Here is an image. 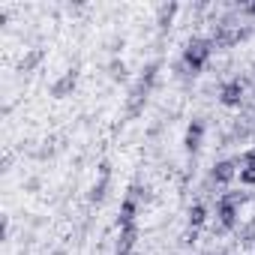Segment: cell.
<instances>
[{
    "mask_svg": "<svg viewBox=\"0 0 255 255\" xmlns=\"http://www.w3.org/2000/svg\"><path fill=\"white\" fill-rule=\"evenodd\" d=\"M210 51H213V42H210V39H189V45H186V51H183V66H186L192 75L201 72L204 63H207V57H210Z\"/></svg>",
    "mask_w": 255,
    "mask_h": 255,
    "instance_id": "1",
    "label": "cell"
},
{
    "mask_svg": "<svg viewBox=\"0 0 255 255\" xmlns=\"http://www.w3.org/2000/svg\"><path fill=\"white\" fill-rule=\"evenodd\" d=\"M141 195H144V192H141L138 186H129V192H126V198H123V204H120V216H117L120 228L135 225V213H138V198H141Z\"/></svg>",
    "mask_w": 255,
    "mask_h": 255,
    "instance_id": "2",
    "label": "cell"
},
{
    "mask_svg": "<svg viewBox=\"0 0 255 255\" xmlns=\"http://www.w3.org/2000/svg\"><path fill=\"white\" fill-rule=\"evenodd\" d=\"M75 84H78V72H75V69H66V72L51 84V96H54V99H63V96H69V93L75 90Z\"/></svg>",
    "mask_w": 255,
    "mask_h": 255,
    "instance_id": "3",
    "label": "cell"
},
{
    "mask_svg": "<svg viewBox=\"0 0 255 255\" xmlns=\"http://www.w3.org/2000/svg\"><path fill=\"white\" fill-rule=\"evenodd\" d=\"M219 102L228 105V108H237L243 102V84L240 81H225L222 90H219Z\"/></svg>",
    "mask_w": 255,
    "mask_h": 255,
    "instance_id": "4",
    "label": "cell"
},
{
    "mask_svg": "<svg viewBox=\"0 0 255 255\" xmlns=\"http://www.w3.org/2000/svg\"><path fill=\"white\" fill-rule=\"evenodd\" d=\"M135 240H138V228H135V225L120 228V237H117V255H129L132 246H135Z\"/></svg>",
    "mask_w": 255,
    "mask_h": 255,
    "instance_id": "5",
    "label": "cell"
},
{
    "mask_svg": "<svg viewBox=\"0 0 255 255\" xmlns=\"http://www.w3.org/2000/svg\"><path fill=\"white\" fill-rule=\"evenodd\" d=\"M234 174H237V165H234L231 159H222V162H216V165H213L210 180H213V183H228Z\"/></svg>",
    "mask_w": 255,
    "mask_h": 255,
    "instance_id": "6",
    "label": "cell"
},
{
    "mask_svg": "<svg viewBox=\"0 0 255 255\" xmlns=\"http://www.w3.org/2000/svg\"><path fill=\"white\" fill-rule=\"evenodd\" d=\"M201 135H204V123L201 120H192L189 123V129H186V150L195 153L201 147Z\"/></svg>",
    "mask_w": 255,
    "mask_h": 255,
    "instance_id": "7",
    "label": "cell"
},
{
    "mask_svg": "<svg viewBox=\"0 0 255 255\" xmlns=\"http://www.w3.org/2000/svg\"><path fill=\"white\" fill-rule=\"evenodd\" d=\"M108 183H111V177H99V180L93 183V189H90V201H93V204L105 201V195H108Z\"/></svg>",
    "mask_w": 255,
    "mask_h": 255,
    "instance_id": "8",
    "label": "cell"
},
{
    "mask_svg": "<svg viewBox=\"0 0 255 255\" xmlns=\"http://www.w3.org/2000/svg\"><path fill=\"white\" fill-rule=\"evenodd\" d=\"M204 219H207V210H204L201 204H192V207H189V225H192V228H201Z\"/></svg>",
    "mask_w": 255,
    "mask_h": 255,
    "instance_id": "9",
    "label": "cell"
},
{
    "mask_svg": "<svg viewBox=\"0 0 255 255\" xmlns=\"http://www.w3.org/2000/svg\"><path fill=\"white\" fill-rule=\"evenodd\" d=\"M156 72H159V63H147V66H144V75H141V81H138V84L150 90V87H153V81H156Z\"/></svg>",
    "mask_w": 255,
    "mask_h": 255,
    "instance_id": "10",
    "label": "cell"
},
{
    "mask_svg": "<svg viewBox=\"0 0 255 255\" xmlns=\"http://www.w3.org/2000/svg\"><path fill=\"white\" fill-rule=\"evenodd\" d=\"M39 63H42V51H30V54L18 63V69H21V72H30V69H33V66H39Z\"/></svg>",
    "mask_w": 255,
    "mask_h": 255,
    "instance_id": "11",
    "label": "cell"
},
{
    "mask_svg": "<svg viewBox=\"0 0 255 255\" xmlns=\"http://www.w3.org/2000/svg\"><path fill=\"white\" fill-rule=\"evenodd\" d=\"M177 12V3H168V6H159V24L165 27L168 21H171V15Z\"/></svg>",
    "mask_w": 255,
    "mask_h": 255,
    "instance_id": "12",
    "label": "cell"
},
{
    "mask_svg": "<svg viewBox=\"0 0 255 255\" xmlns=\"http://www.w3.org/2000/svg\"><path fill=\"white\" fill-rule=\"evenodd\" d=\"M108 69H111V78H114V81H123V78H126V63H123V60H114Z\"/></svg>",
    "mask_w": 255,
    "mask_h": 255,
    "instance_id": "13",
    "label": "cell"
},
{
    "mask_svg": "<svg viewBox=\"0 0 255 255\" xmlns=\"http://www.w3.org/2000/svg\"><path fill=\"white\" fill-rule=\"evenodd\" d=\"M240 183H246V186H255V165H246V168H240Z\"/></svg>",
    "mask_w": 255,
    "mask_h": 255,
    "instance_id": "14",
    "label": "cell"
},
{
    "mask_svg": "<svg viewBox=\"0 0 255 255\" xmlns=\"http://www.w3.org/2000/svg\"><path fill=\"white\" fill-rule=\"evenodd\" d=\"M243 165H255V147H252V150L243 156Z\"/></svg>",
    "mask_w": 255,
    "mask_h": 255,
    "instance_id": "15",
    "label": "cell"
}]
</instances>
